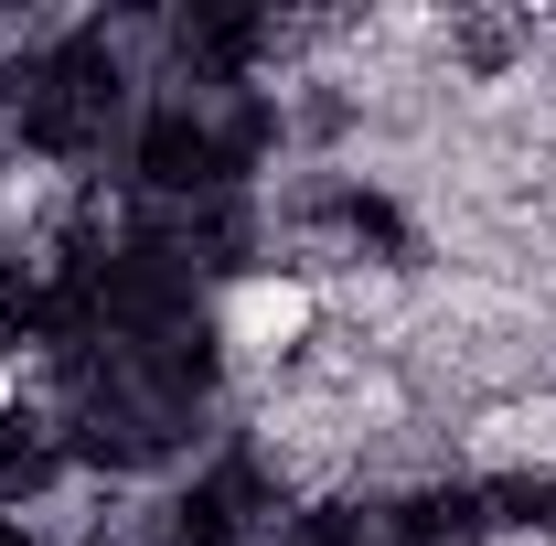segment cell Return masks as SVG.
I'll return each mask as SVG.
<instances>
[{"instance_id": "obj_1", "label": "cell", "mask_w": 556, "mask_h": 546, "mask_svg": "<svg viewBox=\"0 0 556 546\" xmlns=\"http://www.w3.org/2000/svg\"><path fill=\"white\" fill-rule=\"evenodd\" d=\"M108 108H118V54H108L97 33H54V44L22 65V97H11L22 150H43V161H86V150L108 139Z\"/></svg>"}, {"instance_id": "obj_2", "label": "cell", "mask_w": 556, "mask_h": 546, "mask_svg": "<svg viewBox=\"0 0 556 546\" xmlns=\"http://www.w3.org/2000/svg\"><path fill=\"white\" fill-rule=\"evenodd\" d=\"M247 139L257 129H214L193 97H161L139 119V139H129V172L150 194H204V183H236L247 172Z\"/></svg>"}, {"instance_id": "obj_3", "label": "cell", "mask_w": 556, "mask_h": 546, "mask_svg": "<svg viewBox=\"0 0 556 546\" xmlns=\"http://www.w3.org/2000/svg\"><path fill=\"white\" fill-rule=\"evenodd\" d=\"M172 536H182V546H236V536H247V472H204V482H182V504H172Z\"/></svg>"}, {"instance_id": "obj_4", "label": "cell", "mask_w": 556, "mask_h": 546, "mask_svg": "<svg viewBox=\"0 0 556 546\" xmlns=\"http://www.w3.org/2000/svg\"><path fill=\"white\" fill-rule=\"evenodd\" d=\"M0 546H43V536H33V525H11V514H0Z\"/></svg>"}]
</instances>
